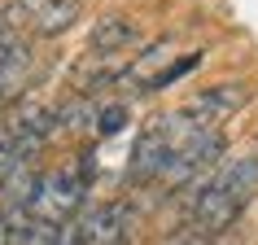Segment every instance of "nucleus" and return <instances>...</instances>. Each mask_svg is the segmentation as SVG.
<instances>
[{
	"label": "nucleus",
	"mask_w": 258,
	"mask_h": 245,
	"mask_svg": "<svg viewBox=\"0 0 258 245\" xmlns=\"http://www.w3.org/2000/svg\"><path fill=\"white\" fill-rule=\"evenodd\" d=\"M245 101H249V88H245V83H215V88L192 92L188 101L179 105V114L192 118L197 127H215L219 132V122H228L236 109H245Z\"/></svg>",
	"instance_id": "7ed1b4c3"
},
{
	"label": "nucleus",
	"mask_w": 258,
	"mask_h": 245,
	"mask_svg": "<svg viewBox=\"0 0 258 245\" xmlns=\"http://www.w3.org/2000/svg\"><path fill=\"white\" fill-rule=\"evenodd\" d=\"M79 14H83V0H40L31 14V31L40 40H57L79 22Z\"/></svg>",
	"instance_id": "0eeeda50"
},
{
	"label": "nucleus",
	"mask_w": 258,
	"mask_h": 245,
	"mask_svg": "<svg viewBox=\"0 0 258 245\" xmlns=\"http://www.w3.org/2000/svg\"><path fill=\"white\" fill-rule=\"evenodd\" d=\"M31 88V44L18 31L0 35V105L22 101Z\"/></svg>",
	"instance_id": "20e7f679"
},
{
	"label": "nucleus",
	"mask_w": 258,
	"mask_h": 245,
	"mask_svg": "<svg viewBox=\"0 0 258 245\" xmlns=\"http://www.w3.org/2000/svg\"><path fill=\"white\" fill-rule=\"evenodd\" d=\"M88 162H66V166H53L40 175V189L31 197V219L40 223H53V228H66L70 219L79 215L83 206V193H88Z\"/></svg>",
	"instance_id": "f03ea898"
},
{
	"label": "nucleus",
	"mask_w": 258,
	"mask_h": 245,
	"mask_svg": "<svg viewBox=\"0 0 258 245\" xmlns=\"http://www.w3.org/2000/svg\"><path fill=\"white\" fill-rule=\"evenodd\" d=\"M96 109L101 105H92V96L75 92V101L57 105V132H88V127H96Z\"/></svg>",
	"instance_id": "6e6552de"
},
{
	"label": "nucleus",
	"mask_w": 258,
	"mask_h": 245,
	"mask_svg": "<svg viewBox=\"0 0 258 245\" xmlns=\"http://www.w3.org/2000/svg\"><path fill=\"white\" fill-rule=\"evenodd\" d=\"M166 158H171V132H166V118H153L149 127L140 132L136 149H132L127 179H132V184H158Z\"/></svg>",
	"instance_id": "39448f33"
},
{
	"label": "nucleus",
	"mask_w": 258,
	"mask_h": 245,
	"mask_svg": "<svg viewBox=\"0 0 258 245\" xmlns=\"http://www.w3.org/2000/svg\"><path fill=\"white\" fill-rule=\"evenodd\" d=\"M254 158H258V145H254Z\"/></svg>",
	"instance_id": "9b49d317"
},
{
	"label": "nucleus",
	"mask_w": 258,
	"mask_h": 245,
	"mask_svg": "<svg viewBox=\"0 0 258 245\" xmlns=\"http://www.w3.org/2000/svg\"><path fill=\"white\" fill-rule=\"evenodd\" d=\"M127 118H132V114H127V105H122V101H114V105H101L96 109V136H118L122 127H127Z\"/></svg>",
	"instance_id": "1a4fd4ad"
},
{
	"label": "nucleus",
	"mask_w": 258,
	"mask_h": 245,
	"mask_svg": "<svg viewBox=\"0 0 258 245\" xmlns=\"http://www.w3.org/2000/svg\"><path fill=\"white\" fill-rule=\"evenodd\" d=\"M166 245H210L206 236H197V232H179V236H171Z\"/></svg>",
	"instance_id": "9d476101"
},
{
	"label": "nucleus",
	"mask_w": 258,
	"mask_h": 245,
	"mask_svg": "<svg viewBox=\"0 0 258 245\" xmlns=\"http://www.w3.org/2000/svg\"><path fill=\"white\" fill-rule=\"evenodd\" d=\"M136 40H140V27H136L127 14H105V18H96L92 35H88L92 57H114V53H122V48H132Z\"/></svg>",
	"instance_id": "423d86ee"
},
{
	"label": "nucleus",
	"mask_w": 258,
	"mask_h": 245,
	"mask_svg": "<svg viewBox=\"0 0 258 245\" xmlns=\"http://www.w3.org/2000/svg\"><path fill=\"white\" fill-rule=\"evenodd\" d=\"M258 193V158L245 153V158H223V162L202 175L192 184L188 197V232L215 241L245 215L249 197Z\"/></svg>",
	"instance_id": "f257e3e1"
}]
</instances>
